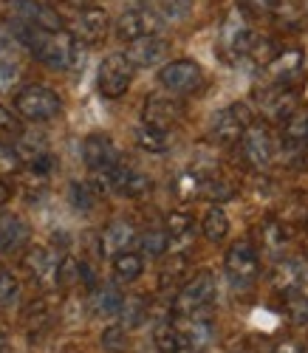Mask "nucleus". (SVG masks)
Listing matches in <instances>:
<instances>
[{
  "instance_id": "obj_45",
  "label": "nucleus",
  "mask_w": 308,
  "mask_h": 353,
  "mask_svg": "<svg viewBox=\"0 0 308 353\" xmlns=\"http://www.w3.org/2000/svg\"><path fill=\"white\" fill-rule=\"evenodd\" d=\"M302 139L308 144V113H302Z\"/></svg>"
},
{
  "instance_id": "obj_23",
  "label": "nucleus",
  "mask_w": 308,
  "mask_h": 353,
  "mask_svg": "<svg viewBox=\"0 0 308 353\" xmlns=\"http://www.w3.org/2000/svg\"><path fill=\"white\" fill-rule=\"evenodd\" d=\"M153 339H156V347L159 353H195L193 345L187 342V336L181 334V328L175 325V319H164L156 325V334H153Z\"/></svg>"
},
{
  "instance_id": "obj_43",
  "label": "nucleus",
  "mask_w": 308,
  "mask_h": 353,
  "mask_svg": "<svg viewBox=\"0 0 308 353\" xmlns=\"http://www.w3.org/2000/svg\"><path fill=\"white\" fill-rule=\"evenodd\" d=\"M12 46H15V40L6 32H0V57H12Z\"/></svg>"
},
{
  "instance_id": "obj_36",
  "label": "nucleus",
  "mask_w": 308,
  "mask_h": 353,
  "mask_svg": "<svg viewBox=\"0 0 308 353\" xmlns=\"http://www.w3.org/2000/svg\"><path fill=\"white\" fill-rule=\"evenodd\" d=\"M102 345L110 350V353H122L128 347V328L125 325H110L102 331Z\"/></svg>"
},
{
  "instance_id": "obj_1",
  "label": "nucleus",
  "mask_w": 308,
  "mask_h": 353,
  "mask_svg": "<svg viewBox=\"0 0 308 353\" xmlns=\"http://www.w3.org/2000/svg\"><path fill=\"white\" fill-rule=\"evenodd\" d=\"M17 34L26 43V48L35 54V60L51 71H71L79 63V43L74 40L71 32H66V28L48 32V28L17 23Z\"/></svg>"
},
{
  "instance_id": "obj_22",
  "label": "nucleus",
  "mask_w": 308,
  "mask_h": 353,
  "mask_svg": "<svg viewBox=\"0 0 308 353\" xmlns=\"http://www.w3.org/2000/svg\"><path fill=\"white\" fill-rule=\"evenodd\" d=\"M308 277V266L302 260H283L280 266H277L274 272V288L277 291H283V294H297L302 291V283Z\"/></svg>"
},
{
  "instance_id": "obj_47",
  "label": "nucleus",
  "mask_w": 308,
  "mask_h": 353,
  "mask_svg": "<svg viewBox=\"0 0 308 353\" xmlns=\"http://www.w3.org/2000/svg\"><path fill=\"white\" fill-rule=\"evenodd\" d=\"M133 3H139V0H133ZM139 6H142V3H139Z\"/></svg>"
},
{
  "instance_id": "obj_11",
  "label": "nucleus",
  "mask_w": 308,
  "mask_h": 353,
  "mask_svg": "<svg viewBox=\"0 0 308 353\" xmlns=\"http://www.w3.org/2000/svg\"><path fill=\"white\" fill-rule=\"evenodd\" d=\"M252 37H255V28L246 23V17L240 12H232L221 28V51L229 60H240V57H246V51H249Z\"/></svg>"
},
{
  "instance_id": "obj_16",
  "label": "nucleus",
  "mask_w": 308,
  "mask_h": 353,
  "mask_svg": "<svg viewBox=\"0 0 308 353\" xmlns=\"http://www.w3.org/2000/svg\"><path fill=\"white\" fill-rule=\"evenodd\" d=\"M181 113H184V108H181V102H178L173 94H153V97H147V102H144L142 122L170 130V128L181 119Z\"/></svg>"
},
{
  "instance_id": "obj_32",
  "label": "nucleus",
  "mask_w": 308,
  "mask_h": 353,
  "mask_svg": "<svg viewBox=\"0 0 308 353\" xmlns=\"http://www.w3.org/2000/svg\"><path fill=\"white\" fill-rule=\"evenodd\" d=\"M20 300V283L12 272H0V311H9Z\"/></svg>"
},
{
  "instance_id": "obj_2",
  "label": "nucleus",
  "mask_w": 308,
  "mask_h": 353,
  "mask_svg": "<svg viewBox=\"0 0 308 353\" xmlns=\"http://www.w3.org/2000/svg\"><path fill=\"white\" fill-rule=\"evenodd\" d=\"M215 294H218V283L209 269H201L195 277H190L184 283L175 297H173V314L175 316H190V314H201L206 311V305H212Z\"/></svg>"
},
{
  "instance_id": "obj_14",
  "label": "nucleus",
  "mask_w": 308,
  "mask_h": 353,
  "mask_svg": "<svg viewBox=\"0 0 308 353\" xmlns=\"http://www.w3.org/2000/svg\"><path fill=\"white\" fill-rule=\"evenodd\" d=\"M170 54V43L159 34H147V37H139L128 46L125 57L131 60L133 68H156L164 63V57Z\"/></svg>"
},
{
  "instance_id": "obj_42",
  "label": "nucleus",
  "mask_w": 308,
  "mask_h": 353,
  "mask_svg": "<svg viewBox=\"0 0 308 353\" xmlns=\"http://www.w3.org/2000/svg\"><path fill=\"white\" fill-rule=\"evenodd\" d=\"M243 3L249 6L255 14H271V9H274L277 0H243Z\"/></svg>"
},
{
  "instance_id": "obj_29",
  "label": "nucleus",
  "mask_w": 308,
  "mask_h": 353,
  "mask_svg": "<svg viewBox=\"0 0 308 353\" xmlns=\"http://www.w3.org/2000/svg\"><path fill=\"white\" fill-rule=\"evenodd\" d=\"M116 316H122L119 325H125V328H136V325H142L144 316H147V303H144V300H139V297H125V300H122V308H119V314H116Z\"/></svg>"
},
{
  "instance_id": "obj_6",
  "label": "nucleus",
  "mask_w": 308,
  "mask_h": 353,
  "mask_svg": "<svg viewBox=\"0 0 308 353\" xmlns=\"http://www.w3.org/2000/svg\"><path fill=\"white\" fill-rule=\"evenodd\" d=\"M159 82L173 97H187L204 88V71L195 60H170L162 65Z\"/></svg>"
},
{
  "instance_id": "obj_37",
  "label": "nucleus",
  "mask_w": 308,
  "mask_h": 353,
  "mask_svg": "<svg viewBox=\"0 0 308 353\" xmlns=\"http://www.w3.org/2000/svg\"><path fill=\"white\" fill-rule=\"evenodd\" d=\"M74 283H79V263L74 257H63L59 260V269H57V285L68 288Z\"/></svg>"
},
{
  "instance_id": "obj_28",
  "label": "nucleus",
  "mask_w": 308,
  "mask_h": 353,
  "mask_svg": "<svg viewBox=\"0 0 308 353\" xmlns=\"http://www.w3.org/2000/svg\"><path fill=\"white\" fill-rule=\"evenodd\" d=\"M99 192L97 187L90 184V181H74L68 187V201H71V207L77 212H88V210H94V203H97Z\"/></svg>"
},
{
  "instance_id": "obj_15",
  "label": "nucleus",
  "mask_w": 308,
  "mask_h": 353,
  "mask_svg": "<svg viewBox=\"0 0 308 353\" xmlns=\"http://www.w3.org/2000/svg\"><path fill=\"white\" fill-rule=\"evenodd\" d=\"M266 71H269V77L274 79V85L291 88V85L300 82L302 74H305V54L297 51V48H289V51H283V54H274L271 60L266 63Z\"/></svg>"
},
{
  "instance_id": "obj_27",
  "label": "nucleus",
  "mask_w": 308,
  "mask_h": 353,
  "mask_svg": "<svg viewBox=\"0 0 308 353\" xmlns=\"http://www.w3.org/2000/svg\"><path fill=\"white\" fill-rule=\"evenodd\" d=\"M122 300H125V294H122L116 285H102L94 294L90 305H94V314H99V316H116L122 308Z\"/></svg>"
},
{
  "instance_id": "obj_17",
  "label": "nucleus",
  "mask_w": 308,
  "mask_h": 353,
  "mask_svg": "<svg viewBox=\"0 0 308 353\" xmlns=\"http://www.w3.org/2000/svg\"><path fill=\"white\" fill-rule=\"evenodd\" d=\"M28 238H32V229L20 215H0V257L23 252L28 246Z\"/></svg>"
},
{
  "instance_id": "obj_21",
  "label": "nucleus",
  "mask_w": 308,
  "mask_h": 353,
  "mask_svg": "<svg viewBox=\"0 0 308 353\" xmlns=\"http://www.w3.org/2000/svg\"><path fill=\"white\" fill-rule=\"evenodd\" d=\"M164 232H167L170 249H173V252H184V249H187V246L195 241V221H193V215H187V212H173V215L167 218Z\"/></svg>"
},
{
  "instance_id": "obj_33",
  "label": "nucleus",
  "mask_w": 308,
  "mask_h": 353,
  "mask_svg": "<svg viewBox=\"0 0 308 353\" xmlns=\"http://www.w3.org/2000/svg\"><path fill=\"white\" fill-rule=\"evenodd\" d=\"M20 77H23V68L15 57H0V94L12 91V88L20 82Z\"/></svg>"
},
{
  "instance_id": "obj_35",
  "label": "nucleus",
  "mask_w": 308,
  "mask_h": 353,
  "mask_svg": "<svg viewBox=\"0 0 308 353\" xmlns=\"http://www.w3.org/2000/svg\"><path fill=\"white\" fill-rule=\"evenodd\" d=\"M286 311L294 322H300V325H308V294L297 291V294H289L286 300Z\"/></svg>"
},
{
  "instance_id": "obj_39",
  "label": "nucleus",
  "mask_w": 308,
  "mask_h": 353,
  "mask_svg": "<svg viewBox=\"0 0 308 353\" xmlns=\"http://www.w3.org/2000/svg\"><path fill=\"white\" fill-rule=\"evenodd\" d=\"M184 269H187V260H184V254H178L170 266L162 272V288H167V285H175L181 277H184Z\"/></svg>"
},
{
  "instance_id": "obj_10",
  "label": "nucleus",
  "mask_w": 308,
  "mask_h": 353,
  "mask_svg": "<svg viewBox=\"0 0 308 353\" xmlns=\"http://www.w3.org/2000/svg\"><path fill=\"white\" fill-rule=\"evenodd\" d=\"M252 125V110L249 105L235 102L229 108H224L212 122V139L218 144H235L240 141V136L246 133V128Z\"/></svg>"
},
{
  "instance_id": "obj_46",
  "label": "nucleus",
  "mask_w": 308,
  "mask_h": 353,
  "mask_svg": "<svg viewBox=\"0 0 308 353\" xmlns=\"http://www.w3.org/2000/svg\"><path fill=\"white\" fill-rule=\"evenodd\" d=\"M3 350H6V334L0 331V353H3Z\"/></svg>"
},
{
  "instance_id": "obj_20",
  "label": "nucleus",
  "mask_w": 308,
  "mask_h": 353,
  "mask_svg": "<svg viewBox=\"0 0 308 353\" xmlns=\"http://www.w3.org/2000/svg\"><path fill=\"white\" fill-rule=\"evenodd\" d=\"M297 102L300 99H297V94L291 91V88H280V85H277L274 91H269V97L263 102V110L269 113V119L286 125L291 116L297 113Z\"/></svg>"
},
{
  "instance_id": "obj_19",
  "label": "nucleus",
  "mask_w": 308,
  "mask_h": 353,
  "mask_svg": "<svg viewBox=\"0 0 308 353\" xmlns=\"http://www.w3.org/2000/svg\"><path fill=\"white\" fill-rule=\"evenodd\" d=\"M26 269L40 285H57V269H59V257L48 246H32L26 252Z\"/></svg>"
},
{
  "instance_id": "obj_9",
  "label": "nucleus",
  "mask_w": 308,
  "mask_h": 353,
  "mask_svg": "<svg viewBox=\"0 0 308 353\" xmlns=\"http://www.w3.org/2000/svg\"><path fill=\"white\" fill-rule=\"evenodd\" d=\"M110 14L108 9L102 6H82L77 14H74V23H71V34L77 43H85V46H94V43H102L110 32Z\"/></svg>"
},
{
  "instance_id": "obj_25",
  "label": "nucleus",
  "mask_w": 308,
  "mask_h": 353,
  "mask_svg": "<svg viewBox=\"0 0 308 353\" xmlns=\"http://www.w3.org/2000/svg\"><path fill=\"white\" fill-rule=\"evenodd\" d=\"M136 144L142 147V150H147V153H164V150H170V144H173V136H170V130L167 128H156V125H139L136 128Z\"/></svg>"
},
{
  "instance_id": "obj_41",
  "label": "nucleus",
  "mask_w": 308,
  "mask_h": 353,
  "mask_svg": "<svg viewBox=\"0 0 308 353\" xmlns=\"http://www.w3.org/2000/svg\"><path fill=\"white\" fill-rule=\"evenodd\" d=\"M271 353H308V345H302L297 339H283L280 345H274Z\"/></svg>"
},
{
  "instance_id": "obj_31",
  "label": "nucleus",
  "mask_w": 308,
  "mask_h": 353,
  "mask_svg": "<svg viewBox=\"0 0 308 353\" xmlns=\"http://www.w3.org/2000/svg\"><path fill=\"white\" fill-rule=\"evenodd\" d=\"M167 249H170V241H167V232L164 229H147L142 234V252L147 257H162Z\"/></svg>"
},
{
  "instance_id": "obj_13",
  "label": "nucleus",
  "mask_w": 308,
  "mask_h": 353,
  "mask_svg": "<svg viewBox=\"0 0 308 353\" xmlns=\"http://www.w3.org/2000/svg\"><path fill=\"white\" fill-rule=\"evenodd\" d=\"M12 12L17 23H28V26H37V28H48V32H57L63 28V17L59 12L43 0H12Z\"/></svg>"
},
{
  "instance_id": "obj_34",
  "label": "nucleus",
  "mask_w": 308,
  "mask_h": 353,
  "mask_svg": "<svg viewBox=\"0 0 308 353\" xmlns=\"http://www.w3.org/2000/svg\"><path fill=\"white\" fill-rule=\"evenodd\" d=\"M20 170H23V161H20L17 150H15V144L0 139V175H15Z\"/></svg>"
},
{
  "instance_id": "obj_12",
  "label": "nucleus",
  "mask_w": 308,
  "mask_h": 353,
  "mask_svg": "<svg viewBox=\"0 0 308 353\" xmlns=\"http://www.w3.org/2000/svg\"><path fill=\"white\" fill-rule=\"evenodd\" d=\"M82 159H85V164L94 172H102V170H108V167L122 161L119 147H116V141L108 133H90V136H85V141H82Z\"/></svg>"
},
{
  "instance_id": "obj_24",
  "label": "nucleus",
  "mask_w": 308,
  "mask_h": 353,
  "mask_svg": "<svg viewBox=\"0 0 308 353\" xmlns=\"http://www.w3.org/2000/svg\"><path fill=\"white\" fill-rule=\"evenodd\" d=\"M144 272V254L139 252H119L113 254V280L116 283H136Z\"/></svg>"
},
{
  "instance_id": "obj_7",
  "label": "nucleus",
  "mask_w": 308,
  "mask_h": 353,
  "mask_svg": "<svg viewBox=\"0 0 308 353\" xmlns=\"http://www.w3.org/2000/svg\"><path fill=\"white\" fill-rule=\"evenodd\" d=\"M164 26L162 14L153 9V6H133L128 12H122L113 23L116 28V37L119 40H125V43H133L139 37H147V34H159V28Z\"/></svg>"
},
{
  "instance_id": "obj_26",
  "label": "nucleus",
  "mask_w": 308,
  "mask_h": 353,
  "mask_svg": "<svg viewBox=\"0 0 308 353\" xmlns=\"http://www.w3.org/2000/svg\"><path fill=\"white\" fill-rule=\"evenodd\" d=\"M201 234L212 243H221L227 234H229V218L221 207H209L201 218Z\"/></svg>"
},
{
  "instance_id": "obj_18",
  "label": "nucleus",
  "mask_w": 308,
  "mask_h": 353,
  "mask_svg": "<svg viewBox=\"0 0 308 353\" xmlns=\"http://www.w3.org/2000/svg\"><path fill=\"white\" fill-rule=\"evenodd\" d=\"M136 241H139L136 226H133L131 221H125V218H119V221H110V223L102 229V234H99V249H102V254L113 257V254H119V252H128Z\"/></svg>"
},
{
  "instance_id": "obj_44",
  "label": "nucleus",
  "mask_w": 308,
  "mask_h": 353,
  "mask_svg": "<svg viewBox=\"0 0 308 353\" xmlns=\"http://www.w3.org/2000/svg\"><path fill=\"white\" fill-rule=\"evenodd\" d=\"M6 201H9V187H6V181H0V212H3Z\"/></svg>"
},
{
  "instance_id": "obj_5",
  "label": "nucleus",
  "mask_w": 308,
  "mask_h": 353,
  "mask_svg": "<svg viewBox=\"0 0 308 353\" xmlns=\"http://www.w3.org/2000/svg\"><path fill=\"white\" fill-rule=\"evenodd\" d=\"M224 269H227V277L232 280L235 288H249L258 280V274H260L258 249L249 241L232 243L227 249V257H224Z\"/></svg>"
},
{
  "instance_id": "obj_4",
  "label": "nucleus",
  "mask_w": 308,
  "mask_h": 353,
  "mask_svg": "<svg viewBox=\"0 0 308 353\" xmlns=\"http://www.w3.org/2000/svg\"><path fill=\"white\" fill-rule=\"evenodd\" d=\"M133 74L136 68L131 65V60L125 54H108L105 60L99 63L97 71V88L105 99H119L131 91L133 85Z\"/></svg>"
},
{
  "instance_id": "obj_38",
  "label": "nucleus",
  "mask_w": 308,
  "mask_h": 353,
  "mask_svg": "<svg viewBox=\"0 0 308 353\" xmlns=\"http://www.w3.org/2000/svg\"><path fill=\"white\" fill-rule=\"evenodd\" d=\"M20 133H23L20 119L6 105H0V136H20Z\"/></svg>"
},
{
  "instance_id": "obj_40",
  "label": "nucleus",
  "mask_w": 308,
  "mask_h": 353,
  "mask_svg": "<svg viewBox=\"0 0 308 353\" xmlns=\"http://www.w3.org/2000/svg\"><path fill=\"white\" fill-rule=\"evenodd\" d=\"M201 192L206 195V198H212L215 203H221L224 198H229L232 195V190L224 184V181H215V179H209V181H204V187H201Z\"/></svg>"
},
{
  "instance_id": "obj_3",
  "label": "nucleus",
  "mask_w": 308,
  "mask_h": 353,
  "mask_svg": "<svg viewBox=\"0 0 308 353\" xmlns=\"http://www.w3.org/2000/svg\"><path fill=\"white\" fill-rule=\"evenodd\" d=\"M15 108L28 122H51L63 113V102H59V97L54 94V88L40 85V82L20 88L17 97H15Z\"/></svg>"
},
{
  "instance_id": "obj_8",
  "label": "nucleus",
  "mask_w": 308,
  "mask_h": 353,
  "mask_svg": "<svg viewBox=\"0 0 308 353\" xmlns=\"http://www.w3.org/2000/svg\"><path fill=\"white\" fill-rule=\"evenodd\" d=\"M274 136L266 125H249L246 128V133L240 136V153L246 159V164L255 167V170H266L271 161H274Z\"/></svg>"
},
{
  "instance_id": "obj_30",
  "label": "nucleus",
  "mask_w": 308,
  "mask_h": 353,
  "mask_svg": "<svg viewBox=\"0 0 308 353\" xmlns=\"http://www.w3.org/2000/svg\"><path fill=\"white\" fill-rule=\"evenodd\" d=\"M156 9L164 23H178L193 12V0H156Z\"/></svg>"
}]
</instances>
